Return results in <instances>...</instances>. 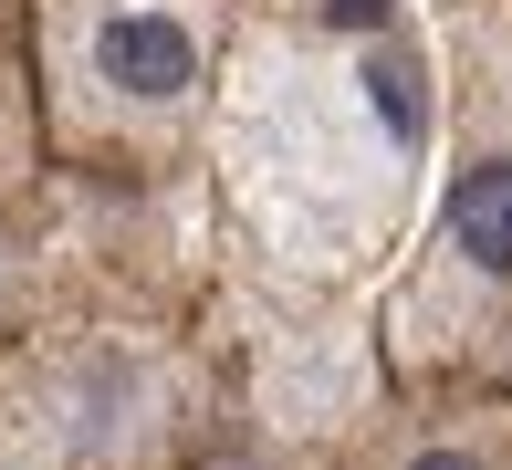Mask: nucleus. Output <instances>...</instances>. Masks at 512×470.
Masks as SVG:
<instances>
[{
  "mask_svg": "<svg viewBox=\"0 0 512 470\" xmlns=\"http://www.w3.org/2000/svg\"><path fill=\"white\" fill-rule=\"evenodd\" d=\"M42 157V105H32V0H0V188L32 199Z\"/></svg>",
  "mask_w": 512,
  "mask_h": 470,
  "instance_id": "20e7f679",
  "label": "nucleus"
},
{
  "mask_svg": "<svg viewBox=\"0 0 512 470\" xmlns=\"http://www.w3.org/2000/svg\"><path fill=\"white\" fill-rule=\"evenodd\" d=\"M220 470H283V460H220Z\"/></svg>",
  "mask_w": 512,
  "mask_h": 470,
  "instance_id": "423d86ee",
  "label": "nucleus"
},
{
  "mask_svg": "<svg viewBox=\"0 0 512 470\" xmlns=\"http://www.w3.org/2000/svg\"><path fill=\"white\" fill-rule=\"evenodd\" d=\"M324 470H512V387L398 376Z\"/></svg>",
  "mask_w": 512,
  "mask_h": 470,
  "instance_id": "7ed1b4c3",
  "label": "nucleus"
},
{
  "mask_svg": "<svg viewBox=\"0 0 512 470\" xmlns=\"http://www.w3.org/2000/svg\"><path fill=\"white\" fill-rule=\"evenodd\" d=\"M230 32L241 0H32L42 157L115 188L189 168L230 74Z\"/></svg>",
  "mask_w": 512,
  "mask_h": 470,
  "instance_id": "f03ea898",
  "label": "nucleus"
},
{
  "mask_svg": "<svg viewBox=\"0 0 512 470\" xmlns=\"http://www.w3.org/2000/svg\"><path fill=\"white\" fill-rule=\"evenodd\" d=\"M11 324H21V199L0 188V345H11Z\"/></svg>",
  "mask_w": 512,
  "mask_h": 470,
  "instance_id": "39448f33",
  "label": "nucleus"
},
{
  "mask_svg": "<svg viewBox=\"0 0 512 470\" xmlns=\"http://www.w3.org/2000/svg\"><path fill=\"white\" fill-rule=\"evenodd\" d=\"M439 199L418 230L387 366L512 387V0H439Z\"/></svg>",
  "mask_w": 512,
  "mask_h": 470,
  "instance_id": "f257e3e1",
  "label": "nucleus"
}]
</instances>
